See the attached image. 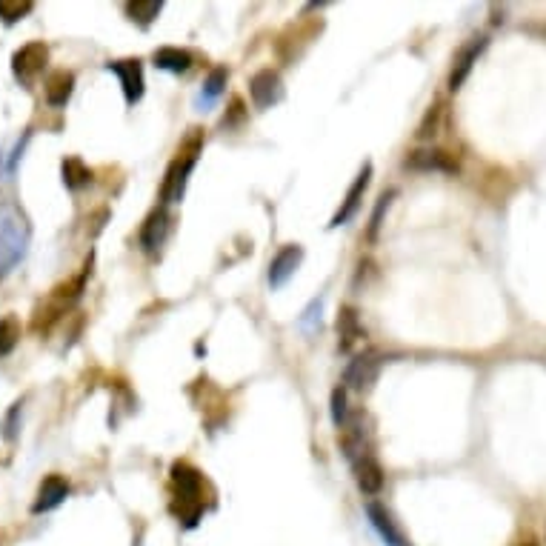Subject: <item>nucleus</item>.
Returning <instances> with one entry per match:
<instances>
[{
  "instance_id": "24",
  "label": "nucleus",
  "mask_w": 546,
  "mask_h": 546,
  "mask_svg": "<svg viewBox=\"0 0 546 546\" xmlns=\"http://www.w3.org/2000/svg\"><path fill=\"white\" fill-rule=\"evenodd\" d=\"M349 401H346V389L344 386H338L335 392H332V421L338 429H344L349 424Z\"/></svg>"
},
{
  "instance_id": "2",
  "label": "nucleus",
  "mask_w": 546,
  "mask_h": 546,
  "mask_svg": "<svg viewBox=\"0 0 546 546\" xmlns=\"http://www.w3.org/2000/svg\"><path fill=\"white\" fill-rule=\"evenodd\" d=\"M172 486L178 492L175 504H172V512L178 515V521H183V526H198L203 515V475L195 469V466L172 464Z\"/></svg>"
},
{
  "instance_id": "11",
  "label": "nucleus",
  "mask_w": 546,
  "mask_h": 546,
  "mask_svg": "<svg viewBox=\"0 0 546 546\" xmlns=\"http://www.w3.org/2000/svg\"><path fill=\"white\" fill-rule=\"evenodd\" d=\"M369 181H372V163H366L364 169H361V175L355 178V183L349 186V192H346V198L341 201V209L335 212V218L329 226H344L349 223L355 215H358V209H361V201H364L366 189H369Z\"/></svg>"
},
{
  "instance_id": "10",
  "label": "nucleus",
  "mask_w": 546,
  "mask_h": 546,
  "mask_svg": "<svg viewBox=\"0 0 546 546\" xmlns=\"http://www.w3.org/2000/svg\"><path fill=\"white\" fill-rule=\"evenodd\" d=\"M404 166L412 172H446V175L458 172V161L441 149H415V152H409Z\"/></svg>"
},
{
  "instance_id": "12",
  "label": "nucleus",
  "mask_w": 546,
  "mask_h": 546,
  "mask_svg": "<svg viewBox=\"0 0 546 546\" xmlns=\"http://www.w3.org/2000/svg\"><path fill=\"white\" fill-rule=\"evenodd\" d=\"M301 261H304V249H301L298 243L284 246V249L272 258V263H269V286H272V289H281V286L298 272Z\"/></svg>"
},
{
  "instance_id": "26",
  "label": "nucleus",
  "mask_w": 546,
  "mask_h": 546,
  "mask_svg": "<svg viewBox=\"0 0 546 546\" xmlns=\"http://www.w3.org/2000/svg\"><path fill=\"white\" fill-rule=\"evenodd\" d=\"M389 201H392V192H389V195H384V198L378 201V209H375V215H372V229H369V238H375V232H378V226H381V215H384V209L389 206Z\"/></svg>"
},
{
  "instance_id": "4",
  "label": "nucleus",
  "mask_w": 546,
  "mask_h": 546,
  "mask_svg": "<svg viewBox=\"0 0 546 546\" xmlns=\"http://www.w3.org/2000/svg\"><path fill=\"white\" fill-rule=\"evenodd\" d=\"M46 63H49V46L43 41H32L21 46L15 55H12V75L15 81L32 89L38 78L46 72Z\"/></svg>"
},
{
  "instance_id": "25",
  "label": "nucleus",
  "mask_w": 546,
  "mask_h": 546,
  "mask_svg": "<svg viewBox=\"0 0 546 546\" xmlns=\"http://www.w3.org/2000/svg\"><path fill=\"white\" fill-rule=\"evenodd\" d=\"M21 409L23 404H12V409H9V412H6V418H3V441H9V444L18 438V429H21V426H18Z\"/></svg>"
},
{
  "instance_id": "1",
  "label": "nucleus",
  "mask_w": 546,
  "mask_h": 546,
  "mask_svg": "<svg viewBox=\"0 0 546 546\" xmlns=\"http://www.w3.org/2000/svg\"><path fill=\"white\" fill-rule=\"evenodd\" d=\"M32 223L18 201H0V281H6L26 258Z\"/></svg>"
},
{
  "instance_id": "6",
  "label": "nucleus",
  "mask_w": 546,
  "mask_h": 546,
  "mask_svg": "<svg viewBox=\"0 0 546 546\" xmlns=\"http://www.w3.org/2000/svg\"><path fill=\"white\" fill-rule=\"evenodd\" d=\"M381 375V358L375 352H364L358 358H352L344 372V389L352 392H369L372 384L378 381Z\"/></svg>"
},
{
  "instance_id": "17",
  "label": "nucleus",
  "mask_w": 546,
  "mask_h": 546,
  "mask_svg": "<svg viewBox=\"0 0 546 546\" xmlns=\"http://www.w3.org/2000/svg\"><path fill=\"white\" fill-rule=\"evenodd\" d=\"M361 338H366V332L364 326H361V318H358V309L344 306L338 312V349L341 352H352Z\"/></svg>"
},
{
  "instance_id": "5",
  "label": "nucleus",
  "mask_w": 546,
  "mask_h": 546,
  "mask_svg": "<svg viewBox=\"0 0 546 546\" xmlns=\"http://www.w3.org/2000/svg\"><path fill=\"white\" fill-rule=\"evenodd\" d=\"M106 72H112L118 81H121L123 89V101L129 106L143 98V89H146V81H143V63L138 58H126V61H109L106 63Z\"/></svg>"
},
{
  "instance_id": "20",
  "label": "nucleus",
  "mask_w": 546,
  "mask_h": 546,
  "mask_svg": "<svg viewBox=\"0 0 546 546\" xmlns=\"http://www.w3.org/2000/svg\"><path fill=\"white\" fill-rule=\"evenodd\" d=\"M123 12L129 15V21L138 23L141 29H149L163 12V3L161 0H135V3H123Z\"/></svg>"
},
{
  "instance_id": "13",
  "label": "nucleus",
  "mask_w": 546,
  "mask_h": 546,
  "mask_svg": "<svg viewBox=\"0 0 546 546\" xmlns=\"http://www.w3.org/2000/svg\"><path fill=\"white\" fill-rule=\"evenodd\" d=\"M484 49L486 38H472L466 46H461V52L455 55V63H452V72H449V89H452V92H458V89L464 86L466 78H469V72H472V66L478 63Z\"/></svg>"
},
{
  "instance_id": "15",
  "label": "nucleus",
  "mask_w": 546,
  "mask_h": 546,
  "mask_svg": "<svg viewBox=\"0 0 546 546\" xmlns=\"http://www.w3.org/2000/svg\"><path fill=\"white\" fill-rule=\"evenodd\" d=\"M352 472H355V481H358L364 495H378V492L384 489V469L375 461L372 452L364 455V458H358V461L352 464Z\"/></svg>"
},
{
  "instance_id": "18",
  "label": "nucleus",
  "mask_w": 546,
  "mask_h": 546,
  "mask_svg": "<svg viewBox=\"0 0 546 546\" xmlns=\"http://www.w3.org/2000/svg\"><path fill=\"white\" fill-rule=\"evenodd\" d=\"M152 61H155L158 69L172 72V75H183V72L192 69V55H189L186 49H178V46H161V49L152 55Z\"/></svg>"
},
{
  "instance_id": "9",
  "label": "nucleus",
  "mask_w": 546,
  "mask_h": 546,
  "mask_svg": "<svg viewBox=\"0 0 546 546\" xmlns=\"http://www.w3.org/2000/svg\"><path fill=\"white\" fill-rule=\"evenodd\" d=\"M72 486L63 475H46L38 486V495H35V504H32V515H43V512H52L69 498Z\"/></svg>"
},
{
  "instance_id": "3",
  "label": "nucleus",
  "mask_w": 546,
  "mask_h": 546,
  "mask_svg": "<svg viewBox=\"0 0 546 546\" xmlns=\"http://www.w3.org/2000/svg\"><path fill=\"white\" fill-rule=\"evenodd\" d=\"M198 155H201V141H189L178 152V158L169 163L166 169V178H163L161 186V201L163 203H178L183 201V192H186V183H189V175L198 163Z\"/></svg>"
},
{
  "instance_id": "21",
  "label": "nucleus",
  "mask_w": 546,
  "mask_h": 546,
  "mask_svg": "<svg viewBox=\"0 0 546 546\" xmlns=\"http://www.w3.org/2000/svg\"><path fill=\"white\" fill-rule=\"evenodd\" d=\"M226 78H229V72H226L223 66H215V69L209 72V78L203 81L201 98H198V106H201L203 112L212 109V106L218 103V98L223 95V86H226Z\"/></svg>"
},
{
  "instance_id": "7",
  "label": "nucleus",
  "mask_w": 546,
  "mask_h": 546,
  "mask_svg": "<svg viewBox=\"0 0 546 546\" xmlns=\"http://www.w3.org/2000/svg\"><path fill=\"white\" fill-rule=\"evenodd\" d=\"M249 95H252V103L258 109H269L275 103L284 101V81L275 69H261L252 75L249 81Z\"/></svg>"
},
{
  "instance_id": "23",
  "label": "nucleus",
  "mask_w": 546,
  "mask_h": 546,
  "mask_svg": "<svg viewBox=\"0 0 546 546\" xmlns=\"http://www.w3.org/2000/svg\"><path fill=\"white\" fill-rule=\"evenodd\" d=\"M32 9H35L32 0H0V21L6 23V26H15V23L23 21Z\"/></svg>"
},
{
  "instance_id": "22",
  "label": "nucleus",
  "mask_w": 546,
  "mask_h": 546,
  "mask_svg": "<svg viewBox=\"0 0 546 546\" xmlns=\"http://www.w3.org/2000/svg\"><path fill=\"white\" fill-rule=\"evenodd\" d=\"M18 344H21V321L15 315H3L0 318V358L12 355Z\"/></svg>"
},
{
  "instance_id": "14",
  "label": "nucleus",
  "mask_w": 546,
  "mask_h": 546,
  "mask_svg": "<svg viewBox=\"0 0 546 546\" xmlns=\"http://www.w3.org/2000/svg\"><path fill=\"white\" fill-rule=\"evenodd\" d=\"M166 235H169V215H166V209H155L141 226V246L143 252H149V255H155L158 249L166 241Z\"/></svg>"
},
{
  "instance_id": "16",
  "label": "nucleus",
  "mask_w": 546,
  "mask_h": 546,
  "mask_svg": "<svg viewBox=\"0 0 546 546\" xmlns=\"http://www.w3.org/2000/svg\"><path fill=\"white\" fill-rule=\"evenodd\" d=\"M72 92H75V75L72 72H66V69H58V72H52L46 83H43V95H46V103L49 106H55V109H63L69 98H72Z\"/></svg>"
},
{
  "instance_id": "8",
  "label": "nucleus",
  "mask_w": 546,
  "mask_h": 546,
  "mask_svg": "<svg viewBox=\"0 0 546 546\" xmlns=\"http://www.w3.org/2000/svg\"><path fill=\"white\" fill-rule=\"evenodd\" d=\"M366 518H369L372 529L378 532V538H381L386 546H412L406 541L404 532H401V526L395 524V518L389 515V509L378 504V501H369V504H366Z\"/></svg>"
},
{
  "instance_id": "19",
  "label": "nucleus",
  "mask_w": 546,
  "mask_h": 546,
  "mask_svg": "<svg viewBox=\"0 0 546 546\" xmlns=\"http://www.w3.org/2000/svg\"><path fill=\"white\" fill-rule=\"evenodd\" d=\"M61 175H63V186H66L69 192H81L83 186H89V183H92V169H89L78 155L63 158Z\"/></svg>"
}]
</instances>
